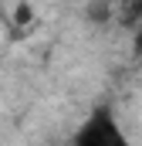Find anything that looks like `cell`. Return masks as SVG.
Segmentation results:
<instances>
[{
  "mask_svg": "<svg viewBox=\"0 0 142 146\" xmlns=\"http://www.w3.org/2000/svg\"><path fill=\"white\" fill-rule=\"evenodd\" d=\"M132 51H135V54L142 58V24L135 27V34H132Z\"/></svg>",
  "mask_w": 142,
  "mask_h": 146,
  "instance_id": "cell-3",
  "label": "cell"
},
{
  "mask_svg": "<svg viewBox=\"0 0 142 146\" xmlns=\"http://www.w3.org/2000/svg\"><path fill=\"white\" fill-rule=\"evenodd\" d=\"M31 17H34V7H31V3H20V7L14 10V24H27Z\"/></svg>",
  "mask_w": 142,
  "mask_h": 146,
  "instance_id": "cell-2",
  "label": "cell"
},
{
  "mask_svg": "<svg viewBox=\"0 0 142 146\" xmlns=\"http://www.w3.org/2000/svg\"><path fill=\"white\" fill-rule=\"evenodd\" d=\"M71 146H132V139L122 129L115 109L102 102L78 122V129L71 133Z\"/></svg>",
  "mask_w": 142,
  "mask_h": 146,
  "instance_id": "cell-1",
  "label": "cell"
}]
</instances>
